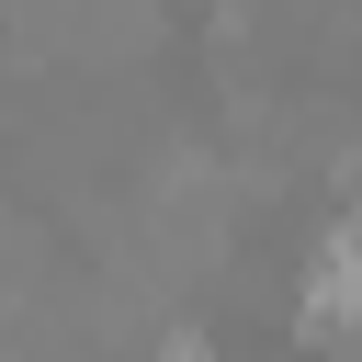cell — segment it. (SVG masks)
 <instances>
[{"label": "cell", "mask_w": 362, "mask_h": 362, "mask_svg": "<svg viewBox=\"0 0 362 362\" xmlns=\"http://www.w3.org/2000/svg\"><path fill=\"white\" fill-rule=\"evenodd\" d=\"M351 294H362V238H339V249L317 260V317H339Z\"/></svg>", "instance_id": "1"}]
</instances>
